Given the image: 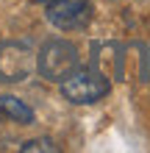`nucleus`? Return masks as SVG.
I'll return each instance as SVG.
<instances>
[{
	"label": "nucleus",
	"mask_w": 150,
	"mask_h": 153,
	"mask_svg": "<svg viewBox=\"0 0 150 153\" xmlns=\"http://www.w3.org/2000/svg\"><path fill=\"white\" fill-rule=\"evenodd\" d=\"M33 3H42V6H47V3H53V0H33Z\"/></svg>",
	"instance_id": "0eeeda50"
},
{
	"label": "nucleus",
	"mask_w": 150,
	"mask_h": 153,
	"mask_svg": "<svg viewBox=\"0 0 150 153\" xmlns=\"http://www.w3.org/2000/svg\"><path fill=\"white\" fill-rule=\"evenodd\" d=\"M36 61H33V50L28 45L20 42H6L0 45V81H8V84H17V81H25Z\"/></svg>",
	"instance_id": "7ed1b4c3"
},
{
	"label": "nucleus",
	"mask_w": 150,
	"mask_h": 153,
	"mask_svg": "<svg viewBox=\"0 0 150 153\" xmlns=\"http://www.w3.org/2000/svg\"><path fill=\"white\" fill-rule=\"evenodd\" d=\"M75 67H78V48L67 39H50L36 53V70L47 81L61 84Z\"/></svg>",
	"instance_id": "f03ea898"
},
{
	"label": "nucleus",
	"mask_w": 150,
	"mask_h": 153,
	"mask_svg": "<svg viewBox=\"0 0 150 153\" xmlns=\"http://www.w3.org/2000/svg\"><path fill=\"white\" fill-rule=\"evenodd\" d=\"M45 14L58 31H75L89 22L92 0H53V3H47Z\"/></svg>",
	"instance_id": "20e7f679"
},
{
	"label": "nucleus",
	"mask_w": 150,
	"mask_h": 153,
	"mask_svg": "<svg viewBox=\"0 0 150 153\" xmlns=\"http://www.w3.org/2000/svg\"><path fill=\"white\" fill-rule=\"evenodd\" d=\"M111 92V84L103 73L95 67H75L64 81H61V97L75 106H89L103 100Z\"/></svg>",
	"instance_id": "f257e3e1"
},
{
	"label": "nucleus",
	"mask_w": 150,
	"mask_h": 153,
	"mask_svg": "<svg viewBox=\"0 0 150 153\" xmlns=\"http://www.w3.org/2000/svg\"><path fill=\"white\" fill-rule=\"evenodd\" d=\"M22 153H61V148L53 142L50 137H36V139H28L20 145Z\"/></svg>",
	"instance_id": "423d86ee"
},
{
	"label": "nucleus",
	"mask_w": 150,
	"mask_h": 153,
	"mask_svg": "<svg viewBox=\"0 0 150 153\" xmlns=\"http://www.w3.org/2000/svg\"><path fill=\"white\" fill-rule=\"evenodd\" d=\"M0 117H3V120H14V123H20V125H31L36 114H33V109L25 100H20V97L0 95Z\"/></svg>",
	"instance_id": "39448f33"
}]
</instances>
